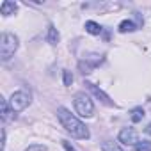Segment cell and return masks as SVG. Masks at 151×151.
I'll list each match as a JSON object with an SVG mask.
<instances>
[{
    "label": "cell",
    "instance_id": "obj_1",
    "mask_svg": "<svg viewBox=\"0 0 151 151\" xmlns=\"http://www.w3.org/2000/svg\"><path fill=\"white\" fill-rule=\"evenodd\" d=\"M57 117H59V121L62 123V126L66 128V132L71 133L75 139H89V130H87V126H86L82 121H78L68 109H64V107L57 109Z\"/></svg>",
    "mask_w": 151,
    "mask_h": 151
},
{
    "label": "cell",
    "instance_id": "obj_2",
    "mask_svg": "<svg viewBox=\"0 0 151 151\" xmlns=\"http://www.w3.org/2000/svg\"><path fill=\"white\" fill-rule=\"evenodd\" d=\"M16 50H18V37L14 34L4 32L2 39H0V55H2V60H9Z\"/></svg>",
    "mask_w": 151,
    "mask_h": 151
},
{
    "label": "cell",
    "instance_id": "obj_3",
    "mask_svg": "<svg viewBox=\"0 0 151 151\" xmlns=\"http://www.w3.org/2000/svg\"><path fill=\"white\" fill-rule=\"evenodd\" d=\"M75 109L82 117H91L94 112V105L91 101V98L86 93H77L75 94Z\"/></svg>",
    "mask_w": 151,
    "mask_h": 151
},
{
    "label": "cell",
    "instance_id": "obj_4",
    "mask_svg": "<svg viewBox=\"0 0 151 151\" xmlns=\"http://www.w3.org/2000/svg\"><path fill=\"white\" fill-rule=\"evenodd\" d=\"M30 103V94L25 93V91H16L11 94V100H9V105L13 109V112H22L23 109H27Z\"/></svg>",
    "mask_w": 151,
    "mask_h": 151
},
{
    "label": "cell",
    "instance_id": "obj_5",
    "mask_svg": "<svg viewBox=\"0 0 151 151\" xmlns=\"http://www.w3.org/2000/svg\"><path fill=\"white\" fill-rule=\"evenodd\" d=\"M103 59H101V55H89V57H86L84 60H80V64H78V68L82 69V73L86 75V73H91L100 62H101Z\"/></svg>",
    "mask_w": 151,
    "mask_h": 151
},
{
    "label": "cell",
    "instance_id": "obj_6",
    "mask_svg": "<svg viewBox=\"0 0 151 151\" xmlns=\"http://www.w3.org/2000/svg\"><path fill=\"white\" fill-rule=\"evenodd\" d=\"M119 142L123 144H139V135L133 128H123L119 132Z\"/></svg>",
    "mask_w": 151,
    "mask_h": 151
},
{
    "label": "cell",
    "instance_id": "obj_7",
    "mask_svg": "<svg viewBox=\"0 0 151 151\" xmlns=\"http://www.w3.org/2000/svg\"><path fill=\"white\" fill-rule=\"evenodd\" d=\"M86 86H87V87H89V89H91V91L94 93V96H96V98H98L100 101H103V103H105V105H109V107H112V105H114V101H112V100H110V98H109V96H107V94H105L103 91H101V89H98V87H96L94 84L87 82Z\"/></svg>",
    "mask_w": 151,
    "mask_h": 151
},
{
    "label": "cell",
    "instance_id": "obj_8",
    "mask_svg": "<svg viewBox=\"0 0 151 151\" xmlns=\"http://www.w3.org/2000/svg\"><path fill=\"white\" fill-rule=\"evenodd\" d=\"M16 2H9V0H4L2 6H0V13H2L4 16H9V14H14L16 11Z\"/></svg>",
    "mask_w": 151,
    "mask_h": 151
},
{
    "label": "cell",
    "instance_id": "obj_9",
    "mask_svg": "<svg viewBox=\"0 0 151 151\" xmlns=\"http://www.w3.org/2000/svg\"><path fill=\"white\" fill-rule=\"evenodd\" d=\"M48 43L50 45H57L59 43V32H57V29L53 25L48 27Z\"/></svg>",
    "mask_w": 151,
    "mask_h": 151
},
{
    "label": "cell",
    "instance_id": "obj_10",
    "mask_svg": "<svg viewBox=\"0 0 151 151\" xmlns=\"http://www.w3.org/2000/svg\"><path fill=\"white\" fill-rule=\"evenodd\" d=\"M86 30H87L89 34H93V36H98V34L101 32V27H100L96 22H87V23H86Z\"/></svg>",
    "mask_w": 151,
    "mask_h": 151
},
{
    "label": "cell",
    "instance_id": "obj_11",
    "mask_svg": "<svg viewBox=\"0 0 151 151\" xmlns=\"http://www.w3.org/2000/svg\"><path fill=\"white\" fill-rule=\"evenodd\" d=\"M135 30V25H133V22H130V20H124V22H121L119 23V32H133Z\"/></svg>",
    "mask_w": 151,
    "mask_h": 151
},
{
    "label": "cell",
    "instance_id": "obj_12",
    "mask_svg": "<svg viewBox=\"0 0 151 151\" xmlns=\"http://www.w3.org/2000/svg\"><path fill=\"white\" fill-rule=\"evenodd\" d=\"M130 117H132L133 123H139V121H142V117H144V110H142L140 107H137V109H133V110L130 112Z\"/></svg>",
    "mask_w": 151,
    "mask_h": 151
},
{
    "label": "cell",
    "instance_id": "obj_13",
    "mask_svg": "<svg viewBox=\"0 0 151 151\" xmlns=\"http://www.w3.org/2000/svg\"><path fill=\"white\" fill-rule=\"evenodd\" d=\"M0 109H2V119L7 121L11 116H9V107H7V100L6 98H0Z\"/></svg>",
    "mask_w": 151,
    "mask_h": 151
},
{
    "label": "cell",
    "instance_id": "obj_14",
    "mask_svg": "<svg viewBox=\"0 0 151 151\" xmlns=\"http://www.w3.org/2000/svg\"><path fill=\"white\" fill-rule=\"evenodd\" d=\"M101 151H123V149L119 147V144L107 140V142H103V144H101Z\"/></svg>",
    "mask_w": 151,
    "mask_h": 151
},
{
    "label": "cell",
    "instance_id": "obj_15",
    "mask_svg": "<svg viewBox=\"0 0 151 151\" xmlns=\"http://www.w3.org/2000/svg\"><path fill=\"white\" fill-rule=\"evenodd\" d=\"M135 151H151V142L149 140H140L135 144Z\"/></svg>",
    "mask_w": 151,
    "mask_h": 151
},
{
    "label": "cell",
    "instance_id": "obj_16",
    "mask_svg": "<svg viewBox=\"0 0 151 151\" xmlns=\"http://www.w3.org/2000/svg\"><path fill=\"white\" fill-rule=\"evenodd\" d=\"M73 84V75L69 71H64V86H71Z\"/></svg>",
    "mask_w": 151,
    "mask_h": 151
},
{
    "label": "cell",
    "instance_id": "obj_17",
    "mask_svg": "<svg viewBox=\"0 0 151 151\" xmlns=\"http://www.w3.org/2000/svg\"><path fill=\"white\" fill-rule=\"evenodd\" d=\"M25 151H46V147H45L43 144H34V146H30V147H27Z\"/></svg>",
    "mask_w": 151,
    "mask_h": 151
},
{
    "label": "cell",
    "instance_id": "obj_18",
    "mask_svg": "<svg viewBox=\"0 0 151 151\" xmlns=\"http://www.w3.org/2000/svg\"><path fill=\"white\" fill-rule=\"evenodd\" d=\"M62 146L66 147V151H77V149H75V147H73V146H71L68 140H62Z\"/></svg>",
    "mask_w": 151,
    "mask_h": 151
},
{
    "label": "cell",
    "instance_id": "obj_19",
    "mask_svg": "<svg viewBox=\"0 0 151 151\" xmlns=\"http://www.w3.org/2000/svg\"><path fill=\"white\" fill-rule=\"evenodd\" d=\"M146 132H147V133H151V124L147 126V130H146Z\"/></svg>",
    "mask_w": 151,
    "mask_h": 151
}]
</instances>
